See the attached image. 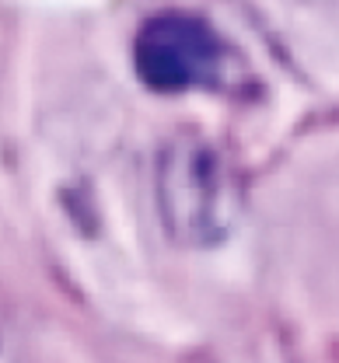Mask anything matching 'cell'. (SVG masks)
Here are the masks:
<instances>
[{
  "label": "cell",
  "mask_w": 339,
  "mask_h": 363,
  "mask_svg": "<svg viewBox=\"0 0 339 363\" xmlns=\"http://www.w3.org/2000/svg\"><path fill=\"white\" fill-rule=\"evenodd\" d=\"M224 39L196 14L165 11L147 18L133 39V70L157 94L217 88L228 70Z\"/></svg>",
  "instance_id": "1"
}]
</instances>
